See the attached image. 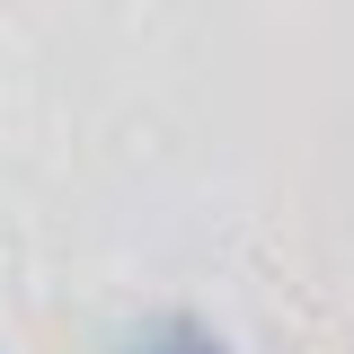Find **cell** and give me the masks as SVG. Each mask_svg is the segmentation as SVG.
<instances>
[{
  "label": "cell",
  "mask_w": 354,
  "mask_h": 354,
  "mask_svg": "<svg viewBox=\"0 0 354 354\" xmlns=\"http://www.w3.org/2000/svg\"><path fill=\"white\" fill-rule=\"evenodd\" d=\"M133 354H230V346H221L213 328H195V319H169V328H151Z\"/></svg>",
  "instance_id": "cell-1"
}]
</instances>
